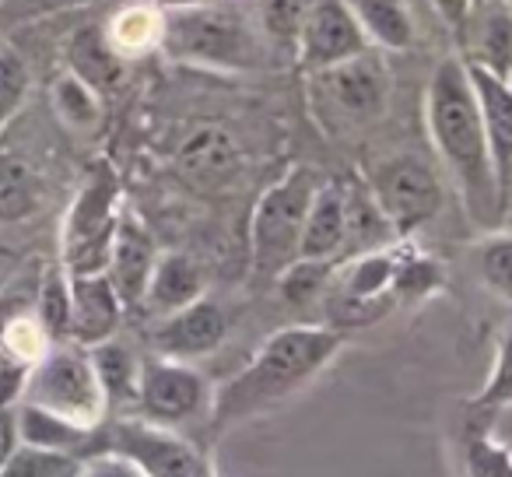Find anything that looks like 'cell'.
Masks as SVG:
<instances>
[{"label": "cell", "instance_id": "obj_3", "mask_svg": "<svg viewBox=\"0 0 512 477\" xmlns=\"http://www.w3.org/2000/svg\"><path fill=\"white\" fill-rule=\"evenodd\" d=\"M158 46L179 64L211 67V71H256L267 64V46L260 32L239 8L218 0L176 4L162 18Z\"/></svg>", "mask_w": 512, "mask_h": 477}, {"label": "cell", "instance_id": "obj_16", "mask_svg": "<svg viewBox=\"0 0 512 477\" xmlns=\"http://www.w3.org/2000/svg\"><path fill=\"white\" fill-rule=\"evenodd\" d=\"M123 302L116 288L109 285L106 271L92 274H71V341L81 348L116 337L123 320Z\"/></svg>", "mask_w": 512, "mask_h": 477}, {"label": "cell", "instance_id": "obj_36", "mask_svg": "<svg viewBox=\"0 0 512 477\" xmlns=\"http://www.w3.org/2000/svg\"><path fill=\"white\" fill-rule=\"evenodd\" d=\"M442 285V271L425 257L397 260L393 274V299H425Z\"/></svg>", "mask_w": 512, "mask_h": 477}, {"label": "cell", "instance_id": "obj_26", "mask_svg": "<svg viewBox=\"0 0 512 477\" xmlns=\"http://www.w3.org/2000/svg\"><path fill=\"white\" fill-rule=\"evenodd\" d=\"M334 267L337 260H295L274 281H278L288 306H309V302H320L327 295Z\"/></svg>", "mask_w": 512, "mask_h": 477}, {"label": "cell", "instance_id": "obj_28", "mask_svg": "<svg viewBox=\"0 0 512 477\" xmlns=\"http://www.w3.org/2000/svg\"><path fill=\"white\" fill-rule=\"evenodd\" d=\"M106 36L113 43V50L127 60L134 53L158 46V39H162V15H155L151 8H127L113 18Z\"/></svg>", "mask_w": 512, "mask_h": 477}, {"label": "cell", "instance_id": "obj_18", "mask_svg": "<svg viewBox=\"0 0 512 477\" xmlns=\"http://www.w3.org/2000/svg\"><path fill=\"white\" fill-rule=\"evenodd\" d=\"M470 57L467 64L491 71L495 78H509L512 71V0H491L474 8L463 43Z\"/></svg>", "mask_w": 512, "mask_h": 477}, {"label": "cell", "instance_id": "obj_4", "mask_svg": "<svg viewBox=\"0 0 512 477\" xmlns=\"http://www.w3.org/2000/svg\"><path fill=\"white\" fill-rule=\"evenodd\" d=\"M390 92V67L379 50H365L344 64L306 74L309 109L320 120V127L334 137L355 134V130L383 120Z\"/></svg>", "mask_w": 512, "mask_h": 477}, {"label": "cell", "instance_id": "obj_7", "mask_svg": "<svg viewBox=\"0 0 512 477\" xmlns=\"http://www.w3.org/2000/svg\"><path fill=\"white\" fill-rule=\"evenodd\" d=\"M365 186H369L379 214L390 225L393 239H411L418 228H425L442 211L439 176H435L432 165L414 155L383 158L369 169Z\"/></svg>", "mask_w": 512, "mask_h": 477}, {"label": "cell", "instance_id": "obj_32", "mask_svg": "<svg viewBox=\"0 0 512 477\" xmlns=\"http://www.w3.org/2000/svg\"><path fill=\"white\" fill-rule=\"evenodd\" d=\"M74 470H78V456L50 453V449H36L22 442L8 460V467L0 470V477H71Z\"/></svg>", "mask_w": 512, "mask_h": 477}, {"label": "cell", "instance_id": "obj_42", "mask_svg": "<svg viewBox=\"0 0 512 477\" xmlns=\"http://www.w3.org/2000/svg\"><path fill=\"white\" fill-rule=\"evenodd\" d=\"M505 81H509V88H512V71H509V78H505Z\"/></svg>", "mask_w": 512, "mask_h": 477}, {"label": "cell", "instance_id": "obj_25", "mask_svg": "<svg viewBox=\"0 0 512 477\" xmlns=\"http://www.w3.org/2000/svg\"><path fill=\"white\" fill-rule=\"evenodd\" d=\"M39 207V179L22 158L0 155V221H22Z\"/></svg>", "mask_w": 512, "mask_h": 477}, {"label": "cell", "instance_id": "obj_29", "mask_svg": "<svg viewBox=\"0 0 512 477\" xmlns=\"http://www.w3.org/2000/svg\"><path fill=\"white\" fill-rule=\"evenodd\" d=\"M509 404H512V323L505 327L502 341H498L491 376H488V383L481 386V393L470 400V411L488 418V414L502 411V407H509Z\"/></svg>", "mask_w": 512, "mask_h": 477}, {"label": "cell", "instance_id": "obj_5", "mask_svg": "<svg viewBox=\"0 0 512 477\" xmlns=\"http://www.w3.org/2000/svg\"><path fill=\"white\" fill-rule=\"evenodd\" d=\"M323 179L309 165H292L253 207L249 246H253V271L264 278H278L288 264L299 260V239L306 225L313 193Z\"/></svg>", "mask_w": 512, "mask_h": 477}, {"label": "cell", "instance_id": "obj_15", "mask_svg": "<svg viewBox=\"0 0 512 477\" xmlns=\"http://www.w3.org/2000/svg\"><path fill=\"white\" fill-rule=\"evenodd\" d=\"M176 169L193 190H225L228 183H235L242 169V151L235 144V137L221 127H197L183 144H179Z\"/></svg>", "mask_w": 512, "mask_h": 477}, {"label": "cell", "instance_id": "obj_9", "mask_svg": "<svg viewBox=\"0 0 512 477\" xmlns=\"http://www.w3.org/2000/svg\"><path fill=\"white\" fill-rule=\"evenodd\" d=\"M116 200L120 186L106 169H99L78 193L64 225V267L67 274H92L106 271L109 243L116 232Z\"/></svg>", "mask_w": 512, "mask_h": 477}, {"label": "cell", "instance_id": "obj_41", "mask_svg": "<svg viewBox=\"0 0 512 477\" xmlns=\"http://www.w3.org/2000/svg\"><path fill=\"white\" fill-rule=\"evenodd\" d=\"M481 4H491V0H474V8H481Z\"/></svg>", "mask_w": 512, "mask_h": 477}, {"label": "cell", "instance_id": "obj_39", "mask_svg": "<svg viewBox=\"0 0 512 477\" xmlns=\"http://www.w3.org/2000/svg\"><path fill=\"white\" fill-rule=\"evenodd\" d=\"M71 477H141L134 467H130L127 460H120V456L113 453H95L92 460L78 463V470H74Z\"/></svg>", "mask_w": 512, "mask_h": 477}, {"label": "cell", "instance_id": "obj_30", "mask_svg": "<svg viewBox=\"0 0 512 477\" xmlns=\"http://www.w3.org/2000/svg\"><path fill=\"white\" fill-rule=\"evenodd\" d=\"M477 274L495 295L512 302V235L495 232L488 235L477 250Z\"/></svg>", "mask_w": 512, "mask_h": 477}, {"label": "cell", "instance_id": "obj_2", "mask_svg": "<svg viewBox=\"0 0 512 477\" xmlns=\"http://www.w3.org/2000/svg\"><path fill=\"white\" fill-rule=\"evenodd\" d=\"M344 348L337 327H285L271 334L253 362L211 397V428L225 432L249 418L274 411L302 393Z\"/></svg>", "mask_w": 512, "mask_h": 477}, {"label": "cell", "instance_id": "obj_35", "mask_svg": "<svg viewBox=\"0 0 512 477\" xmlns=\"http://www.w3.org/2000/svg\"><path fill=\"white\" fill-rule=\"evenodd\" d=\"M467 470L470 477H512V453L488 428H474L467 439Z\"/></svg>", "mask_w": 512, "mask_h": 477}, {"label": "cell", "instance_id": "obj_33", "mask_svg": "<svg viewBox=\"0 0 512 477\" xmlns=\"http://www.w3.org/2000/svg\"><path fill=\"white\" fill-rule=\"evenodd\" d=\"M309 8H313V0H264V11H260L264 36L271 39V43L292 50Z\"/></svg>", "mask_w": 512, "mask_h": 477}, {"label": "cell", "instance_id": "obj_23", "mask_svg": "<svg viewBox=\"0 0 512 477\" xmlns=\"http://www.w3.org/2000/svg\"><path fill=\"white\" fill-rule=\"evenodd\" d=\"M95 365V376H99L102 397H106V407L113 404H127V400H137V379H141V365L134 362L123 344H116V337L88 348Z\"/></svg>", "mask_w": 512, "mask_h": 477}, {"label": "cell", "instance_id": "obj_8", "mask_svg": "<svg viewBox=\"0 0 512 477\" xmlns=\"http://www.w3.org/2000/svg\"><path fill=\"white\" fill-rule=\"evenodd\" d=\"M99 453L120 456L141 477H214L207 456L190 439L148 418L113 421Z\"/></svg>", "mask_w": 512, "mask_h": 477}, {"label": "cell", "instance_id": "obj_17", "mask_svg": "<svg viewBox=\"0 0 512 477\" xmlns=\"http://www.w3.org/2000/svg\"><path fill=\"white\" fill-rule=\"evenodd\" d=\"M348 246V186L327 179L316 186L299 239V260H337Z\"/></svg>", "mask_w": 512, "mask_h": 477}, {"label": "cell", "instance_id": "obj_24", "mask_svg": "<svg viewBox=\"0 0 512 477\" xmlns=\"http://www.w3.org/2000/svg\"><path fill=\"white\" fill-rule=\"evenodd\" d=\"M36 320L53 344L71 341V274L64 264L46 267L43 281H39Z\"/></svg>", "mask_w": 512, "mask_h": 477}, {"label": "cell", "instance_id": "obj_22", "mask_svg": "<svg viewBox=\"0 0 512 477\" xmlns=\"http://www.w3.org/2000/svg\"><path fill=\"white\" fill-rule=\"evenodd\" d=\"M18 435H22L25 446L78 456V453H85V449H88L95 428L74 425V421L60 418V414L43 411V407L18 404Z\"/></svg>", "mask_w": 512, "mask_h": 477}, {"label": "cell", "instance_id": "obj_38", "mask_svg": "<svg viewBox=\"0 0 512 477\" xmlns=\"http://www.w3.org/2000/svg\"><path fill=\"white\" fill-rule=\"evenodd\" d=\"M428 4H432V11L442 18V25L449 29V36H453L456 43H463L470 15H474V0H428Z\"/></svg>", "mask_w": 512, "mask_h": 477}, {"label": "cell", "instance_id": "obj_27", "mask_svg": "<svg viewBox=\"0 0 512 477\" xmlns=\"http://www.w3.org/2000/svg\"><path fill=\"white\" fill-rule=\"evenodd\" d=\"M53 109L71 130H92L102 116L99 92L81 78H74L71 71L60 74L57 85H53Z\"/></svg>", "mask_w": 512, "mask_h": 477}, {"label": "cell", "instance_id": "obj_13", "mask_svg": "<svg viewBox=\"0 0 512 477\" xmlns=\"http://www.w3.org/2000/svg\"><path fill=\"white\" fill-rule=\"evenodd\" d=\"M155 260H158V250H155L151 232L137 221V214L123 211L120 218H116V232H113V243H109V257H106V278H109V285L116 288V295H120L123 309L141 306Z\"/></svg>", "mask_w": 512, "mask_h": 477}, {"label": "cell", "instance_id": "obj_21", "mask_svg": "<svg viewBox=\"0 0 512 477\" xmlns=\"http://www.w3.org/2000/svg\"><path fill=\"white\" fill-rule=\"evenodd\" d=\"M67 71L102 95L123 81V57L102 29H78L67 43Z\"/></svg>", "mask_w": 512, "mask_h": 477}, {"label": "cell", "instance_id": "obj_14", "mask_svg": "<svg viewBox=\"0 0 512 477\" xmlns=\"http://www.w3.org/2000/svg\"><path fill=\"white\" fill-rule=\"evenodd\" d=\"M467 64V60H463ZM467 74L474 81L477 106H481L484 120V137H488L491 165H495L498 179V197L502 207H509L512 200V88L505 78H495L491 71L467 64Z\"/></svg>", "mask_w": 512, "mask_h": 477}, {"label": "cell", "instance_id": "obj_37", "mask_svg": "<svg viewBox=\"0 0 512 477\" xmlns=\"http://www.w3.org/2000/svg\"><path fill=\"white\" fill-rule=\"evenodd\" d=\"M29 379V362L11 355H0V407H18Z\"/></svg>", "mask_w": 512, "mask_h": 477}, {"label": "cell", "instance_id": "obj_1", "mask_svg": "<svg viewBox=\"0 0 512 477\" xmlns=\"http://www.w3.org/2000/svg\"><path fill=\"white\" fill-rule=\"evenodd\" d=\"M425 127L442 169L456 183L467 207V218L477 228H495L505 214L498 197L495 165H491L488 137H484L481 106H477L474 81L463 57H446L435 67L425 92Z\"/></svg>", "mask_w": 512, "mask_h": 477}, {"label": "cell", "instance_id": "obj_34", "mask_svg": "<svg viewBox=\"0 0 512 477\" xmlns=\"http://www.w3.org/2000/svg\"><path fill=\"white\" fill-rule=\"evenodd\" d=\"M0 344H4V355L22 358V362L32 365L46 348H50L53 341L46 337V330L39 327L36 316H32V313H18V316H11L4 327H0Z\"/></svg>", "mask_w": 512, "mask_h": 477}, {"label": "cell", "instance_id": "obj_19", "mask_svg": "<svg viewBox=\"0 0 512 477\" xmlns=\"http://www.w3.org/2000/svg\"><path fill=\"white\" fill-rule=\"evenodd\" d=\"M204 288L207 278L197 260L186 257V253H158L141 306H148L151 316H169L176 309L197 302L204 295Z\"/></svg>", "mask_w": 512, "mask_h": 477}, {"label": "cell", "instance_id": "obj_20", "mask_svg": "<svg viewBox=\"0 0 512 477\" xmlns=\"http://www.w3.org/2000/svg\"><path fill=\"white\" fill-rule=\"evenodd\" d=\"M348 8L355 11L372 50L407 53L418 39V25L407 0H348Z\"/></svg>", "mask_w": 512, "mask_h": 477}, {"label": "cell", "instance_id": "obj_12", "mask_svg": "<svg viewBox=\"0 0 512 477\" xmlns=\"http://www.w3.org/2000/svg\"><path fill=\"white\" fill-rule=\"evenodd\" d=\"M228 334V316L218 302L204 299L176 309L169 316H158L155 330H151V348L158 358H172V362H190V358L211 355Z\"/></svg>", "mask_w": 512, "mask_h": 477}, {"label": "cell", "instance_id": "obj_40", "mask_svg": "<svg viewBox=\"0 0 512 477\" xmlns=\"http://www.w3.org/2000/svg\"><path fill=\"white\" fill-rule=\"evenodd\" d=\"M18 446H22V435H18V407H0V470L8 467V460L15 456Z\"/></svg>", "mask_w": 512, "mask_h": 477}, {"label": "cell", "instance_id": "obj_6", "mask_svg": "<svg viewBox=\"0 0 512 477\" xmlns=\"http://www.w3.org/2000/svg\"><path fill=\"white\" fill-rule=\"evenodd\" d=\"M22 404L43 407L74 425L95 428L106 414V397H102L99 376L88 348L74 341H57L29 365Z\"/></svg>", "mask_w": 512, "mask_h": 477}, {"label": "cell", "instance_id": "obj_10", "mask_svg": "<svg viewBox=\"0 0 512 477\" xmlns=\"http://www.w3.org/2000/svg\"><path fill=\"white\" fill-rule=\"evenodd\" d=\"M214 390L207 379L193 369L190 362H172V358H155L141 365L137 379V404L144 407V418L158 425H183L197 418L200 411H211Z\"/></svg>", "mask_w": 512, "mask_h": 477}, {"label": "cell", "instance_id": "obj_11", "mask_svg": "<svg viewBox=\"0 0 512 477\" xmlns=\"http://www.w3.org/2000/svg\"><path fill=\"white\" fill-rule=\"evenodd\" d=\"M365 50H372V46L358 25L355 11L348 8V0H313V8L299 29V39L292 46L302 74L344 64Z\"/></svg>", "mask_w": 512, "mask_h": 477}, {"label": "cell", "instance_id": "obj_31", "mask_svg": "<svg viewBox=\"0 0 512 477\" xmlns=\"http://www.w3.org/2000/svg\"><path fill=\"white\" fill-rule=\"evenodd\" d=\"M29 64L18 50L0 46V130L8 127L29 95Z\"/></svg>", "mask_w": 512, "mask_h": 477}]
</instances>
